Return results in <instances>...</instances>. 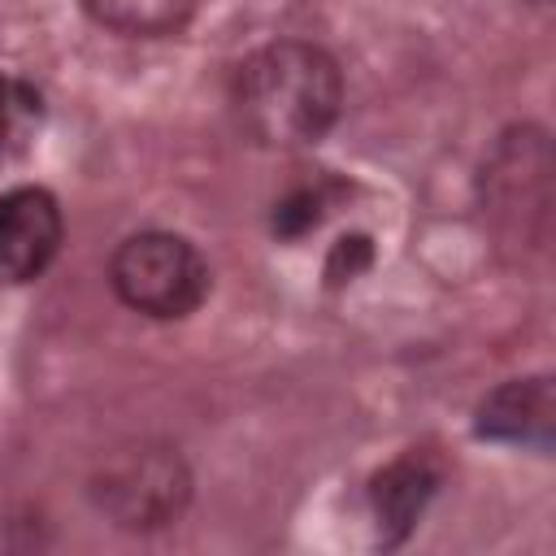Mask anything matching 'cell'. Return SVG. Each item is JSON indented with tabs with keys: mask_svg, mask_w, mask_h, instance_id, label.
Masks as SVG:
<instances>
[{
	"mask_svg": "<svg viewBox=\"0 0 556 556\" xmlns=\"http://www.w3.org/2000/svg\"><path fill=\"white\" fill-rule=\"evenodd\" d=\"M343 104L339 65L300 39L269 43L239 65L235 78V109L239 122L274 148L317 143Z\"/></svg>",
	"mask_w": 556,
	"mask_h": 556,
	"instance_id": "cell-1",
	"label": "cell"
},
{
	"mask_svg": "<svg viewBox=\"0 0 556 556\" xmlns=\"http://www.w3.org/2000/svg\"><path fill=\"white\" fill-rule=\"evenodd\" d=\"M113 287L148 317H187L208 291V265L182 235L143 230L113 252Z\"/></svg>",
	"mask_w": 556,
	"mask_h": 556,
	"instance_id": "cell-2",
	"label": "cell"
},
{
	"mask_svg": "<svg viewBox=\"0 0 556 556\" xmlns=\"http://www.w3.org/2000/svg\"><path fill=\"white\" fill-rule=\"evenodd\" d=\"M61 248V208L43 187L0 195V287L30 282Z\"/></svg>",
	"mask_w": 556,
	"mask_h": 556,
	"instance_id": "cell-3",
	"label": "cell"
},
{
	"mask_svg": "<svg viewBox=\"0 0 556 556\" xmlns=\"http://www.w3.org/2000/svg\"><path fill=\"white\" fill-rule=\"evenodd\" d=\"M552 421H556V391L552 378H513L495 387L478 404V434L495 443H526L547 452L552 447Z\"/></svg>",
	"mask_w": 556,
	"mask_h": 556,
	"instance_id": "cell-4",
	"label": "cell"
},
{
	"mask_svg": "<svg viewBox=\"0 0 556 556\" xmlns=\"http://www.w3.org/2000/svg\"><path fill=\"white\" fill-rule=\"evenodd\" d=\"M104 500L126 526H161L182 500L178 465L169 456H143L139 465H126L109 478Z\"/></svg>",
	"mask_w": 556,
	"mask_h": 556,
	"instance_id": "cell-5",
	"label": "cell"
},
{
	"mask_svg": "<svg viewBox=\"0 0 556 556\" xmlns=\"http://www.w3.org/2000/svg\"><path fill=\"white\" fill-rule=\"evenodd\" d=\"M434 491V473L421 460H395L391 469H382L374 478V508H378V526L382 534L395 543L404 539V530L417 521V513L426 508Z\"/></svg>",
	"mask_w": 556,
	"mask_h": 556,
	"instance_id": "cell-6",
	"label": "cell"
},
{
	"mask_svg": "<svg viewBox=\"0 0 556 556\" xmlns=\"http://www.w3.org/2000/svg\"><path fill=\"white\" fill-rule=\"evenodd\" d=\"M83 9L117 35L161 39L187 26V17L195 13V0H83Z\"/></svg>",
	"mask_w": 556,
	"mask_h": 556,
	"instance_id": "cell-7",
	"label": "cell"
},
{
	"mask_svg": "<svg viewBox=\"0 0 556 556\" xmlns=\"http://www.w3.org/2000/svg\"><path fill=\"white\" fill-rule=\"evenodd\" d=\"M9 104H13V96H9V83L0 78V139H4V126H9Z\"/></svg>",
	"mask_w": 556,
	"mask_h": 556,
	"instance_id": "cell-8",
	"label": "cell"
}]
</instances>
